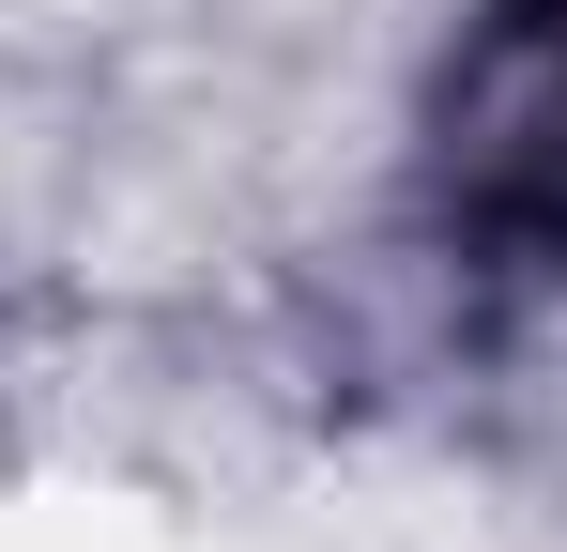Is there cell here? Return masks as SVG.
Instances as JSON below:
<instances>
[{
    "label": "cell",
    "instance_id": "6da1fadb",
    "mask_svg": "<svg viewBox=\"0 0 567 552\" xmlns=\"http://www.w3.org/2000/svg\"><path fill=\"white\" fill-rule=\"evenodd\" d=\"M430 170H445L461 246H491L522 276L567 262V0H491V31L445 62Z\"/></svg>",
    "mask_w": 567,
    "mask_h": 552
}]
</instances>
